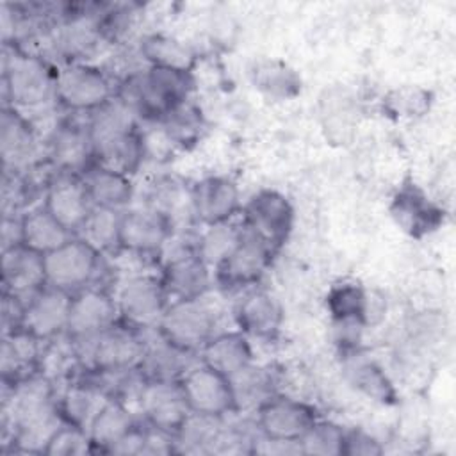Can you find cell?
I'll list each match as a JSON object with an SVG mask.
<instances>
[{"mask_svg":"<svg viewBox=\"0 0 456 456\" xmlns=\"http://www.w3.org/2000/svg\"><path fill=\"white\" fill-rule=\"evenodd\" d=\"M326 308L335 322L344 326H360L367 321L369 297L358 283L344 281L330 289L326 296Z\"/></svg>","mask_w":456,"mask_h":456,"instance_id":"cell-37","label":"cell"},{"mask_svg":"<svg viewBox=\"0 0 456 456\" xmlns=\"http://www.w3.org/2000/svg\"><path fill=\"white\" fill-rule=\"evenodd\" d=\"M121 212L114 208L93 207L87 214L84 224L77 232V237L84 239L103 256L121 249L119 228H121Z\"/></svg>","mask_w":456,"mask_h":456,"instance_id":"cell-36","label":"cell"},{"mask_svg":"<svg viewBox=\"0 0 456 456\" xmlns=\"http://www.w3.org/2000/svg\"><path fill=\"white\" fill-rule=\"evenodd\" d=\"M37 126L23 112L4 107L0 118V155L4 173H28L41 153Z\"/></svg>","mask_w":456,"mask_h":456,"instance_id":"cell-13","label":"cell"},{"mask_svg":"<svg viewBox=\"0 0 456 456\" xmlns=\"http://www.w3.org/2000/svg\"><path fill=\"white\" fill-rule=\"evenodd\" d=\"M94 164L134 175L146 157L137 114L118 96L87 114L86 119Z\"/></svg>","mask_w":456,"mask_h":456,"instance_id":"cell-2","label":"cell"},{"mask_svg":"<svg viewBox=\"0 0 456 456\" xmlns=\"http://www.w3.org/2000/svg\"><path fill=\"white\" fill-rule=\"evenodd\" d=\"M317 419L314 406L281 394H274L255 411L258 431L264 436L285 442H299Z\"/></svg>","mask_w":456,"mask_h":456,"instance_id":"cell-16","label":"cell"},{"mask_svg":"<svg viewBox=\"0 0 456 456\" xmlns=\"http://www.w3.org/2000/svg\"><path fill=\"white\" fill-rule=\"evenodd\" d=\"M80 369L96 372H125L139 369L146 337L144 331L128 326L123 321L114 322L102 333L71 342Z\"/></svg>","mask_w":456,"mask_h":456,"instance_id":"cell-5","label":"cell"},{"mask_svg":"<svg viewBox=\"0 0 456 456\" xmlns=\"http://www.w3.org/2000/svg\"><path fill=\"white\" fill-rule=\"evenodd\" d=\"M189 410L194 413L226 417L235 413L230 378L198 362L180 379Z\"/></svg>","mask_w":456,"mask_h":456,"instance_id":"cell-15","label":"cell"},{"mask_svg":"<svg viewBox=\"0 0 456 456\" xmlns=\"http://www.w3.org/2000/svg\"><path fill=\"white\" fill-rule=\"evenodd\" d=\"M344 372L349 383L372 401L390 404L395 401V390L385 370L370 358L353 353L344 360Z\"/></svg>","mask_w":456,"mask_h":456,"instance_id":"cell-34","label":"cell"},{"mask_svg":"<svg viewBox=\"0 0 456 456\" xmlns=\"http://www.w3.org/2000/svg\"><path fill=\"white\" fill-rule=\"evenodd\" d=\"M419 91H411V89H403V91H395L394 94H392V98H390V105L394 107V110L395 112H404L403 116H413V114H417L419 110H422L424 109V100L426 98H420V100H413L411 102V98H415V94H417Z\"/></svg>","mask_w":456,"mask_h":456,"instance_id":"cell-45","label":"cell"},{"mask_svg":"<svg viewBox=\"0 0 456 456\" xmlns=\"http://www.w3.org/2000/svg\"><path fill=\"white\" fill-rule=\"evenodd\" d=\"M235 413H255L276 392V376L271 367L255 362L230 376Z\"/></svg>","mask_w":456,"mask_h":456,"instance_id":"cell-31","label":"cell"},{"mask_svg":"<svg viewBox=\"0 0 456 456\" xmlns=\"http://www.w3.org/2000/svg\"><path fill=\"white\" fill-rule=\"evenodd\" d=\"M23 244V232H21V214L16 216H4L2 219V251L21 246Z\"/></svg>","mask_w":456,"mask_h":456,"instance_id":"cell-46","label":"cell"},{"mask_svg":"<svg viewBox=\"0 0 456 456\" xmlns=\"http://www.w3.org/2000/svg\"><path fill=\"white\" fill-rule=\"evenodd\" d=\"M137 408L146 424L167 433H175L191 413L180 381L146 379L137 397Z\"/></svg>","mask_w":456,"mask_h":456,"instance_id":"cell-20","label":"cell"},{"mask_svg":"<svg viewBox=\"0 0 456 456\" xmlns=\"http://www.w3.org/2000/svg\"><path fill=\"white\" fill-rule=\"evenodd\" d=\"M173 223L150 207H134L121 212L119 242L121 249L135 255H160L171 235Z\"/></svg>","mask_w":456,"mask_h":456,"instance_id":"cell-17","label":"cell"},{"mask_svg":"<svg viewBox=\"0 0 456 456\" xmlns=\"http://www.w3.org/2000/svg\"><path fill=\"white\" fill-rule=\"evenodd\" d=\"M46 159L53 171L82 175L94 164L87 125L69 119L57 123L46 139Z\"/></svg>","mask_w":456,"mask_h":456,"instance_id":"cell-21","label":"cell"},{"mask_svg":"<svg viewBox=\"0 0 456 456\" xmlns=\"http://www.w3.org/2000/svg\"><path fill=\"white\" fill-rule=\"evenodd\" d=\"M71 294L45 285L25 301L21 328L43 342L66 335Z\"/></svg>","mask_w":456,"mask_h":456,"instance_id":"cell-18","label":"cell"},{"mask_svg":"<svg viewBox=\"0 0 456 456\" xmlns=\"http://www.w3.org/2000/svg\"><path fill=\"white\" fill-rule=\"evenodd\" d=\"M109 399L110 395L100 385H96L86 370L69 379L64 388L57 392V404L62 420L82 428L87 433L94 417Z\"/></svg>","mask_w":456,"mask_h":456,"instance_id":"cell-25","label":"cell"},{"mask_svg":"<svg viewBox=\"0 0 456 456\" xmlns=\"http://www.w3.org/2000/svg\"><path fill=\"white\" fill-rule=\"evenodd\" d=\"M253 84L260 91L276 98H289L299 89V78L287 64L280 61H262L253 71Z\"/></svg>","mask_w":456,"mask_h":456,"instance_id":"cell-40","label":"cell"},{"mask_svg":"<svg viewBox=\"0 0 456 456\" xmlns=\"http://www.w3.org/2000/svg\"><path fill=\"white\" fill-rule=\"evenodd\" d=\"M240 237L242 223L237 224L230 219L224 223L207 224L205 230L196 237V251L205 260V264L214 271L235 249Z\"/></svg>","mask_w":456,"mask_h":456,"instance_id":"cell-38","label":"cell"},{"mask_svg":"<svg viewBox=\"0 0 456 456\" xmlns=\"http://www.w3.org/2000/svg\"><path fill=\"white\" fill-rule=\"evenodd\" d=\"M55 77L57 68L46 57L21 50L14 45L4 46V107H12L25 116L41 112L55 102Z\"/></svg>","mask_w":456,"mask_h":456,"instance_id":"cell-4","label":"cell"},{"mask_svg":"<svg viewBox=\"0 0 456 456\" xmlns=\"http://www.w3.org/2000/svg\"><path fill=\"white\" fill-rule=\"evenodd\" d=\"M139 422L132 408L121 399L110 397L89 426V436L93 440L94 451L109 452Z\"/></svg>","mask_w":456,"mask_h":456,"instance_id":"cell-32","label":"cell"},{"mask_svg":"<svg viewBox=\"0 0 456 456\" xmlns=\"http://www.w3.org/2000/svg\"><path fill=\"white\" fill-rule=\"evenodd\" d=\"M109 71L91 62H68L57 68L55 102L69 112L91 114L116 96Z\"/></svg>","mask_w":456,"mask_h":456,"instance_id":"cell-7","label":"cell"},{"mask_svg":"<svg viewBox=\"0 0 456 456\" xmlns=\"http://www.w3.org/2000/svg\"><path fill=\"white\" fill-rule=\"evenodd\" d=\"M194 89L192 71L146 66L123 77L116 96L123 100L139 119L159 121L175 107L191 100Z\"/></svg>","mask_w":456,"mask_h":456,"instance_id":"cell-3","label":"cell"},{"mask_svg":"<svg viewBox=\"0 0 456 456\" xmlns=\"http://www.w3.org/2000/svg\"><path fill=\"white\" fill-rule=\"evenodd\" d=\"M80 176L93 207L125 210L134 198L132 180L125 173L93 164Z\"/></svg>","mask_w":456,"mask_h":456,"instance_id":"cell-30","label":"cell"},{"mask_svg":"<svg viewBox=\"0 0 456 456\" xmlns=\"http://www.w3.org/2000/svg\"><path fill=\"white\" fill-rule=\"evenodd\" d=\"M119 321L141 331L155 330L169 305L160 276L135 274L126 278L114 294Z\"/></svg>","mask_w":456,"mask_h":456,"instance_id":"cell-10","label":"cell"},{"mask_svg":"<svg viewBox=\"0 0 456 456\" xmlns=\"http://www.w3.org/2000/svg\"><path fill=\"white\" fill-rule=\"evenodd\" d=\"M219 314L205 296L169 301L157 330L178 347L198 354L216 335Z\"/></svg>","mask_w":456,"mask_h":456,"instance_id":"cell-8","label":"cell"},{"mask_svg":"<svg viewBox=\"0 0 456 456\" xmlns=\"http://www.w3.org/2000/svg\"><path fill=\"white\" fill-rule=\"evenodd\" d=\"M191 208L203 226L230 221L242 208L239 187L228 176H207L192 185Z\"/></svg>","mask_w":456,"mask_h":456,"instance_id":"cell-22","label":"cell"},{"mask_svg":"<svg viewBox=\"0 0 456 456\" xmlns=\"http://www.w3.org/2000/svg\"><path fill=\"white\" fill-rule=\"evenodd\" d=\"M146 347L139 365L141 374L150 381H180L200 358L169 342L157 328L144 331Z\"/></svg>","mask_w":456,"mask_h":456,"instance_id":"cell-23","label":"cell"},{"mask_svg":"<svg viewBox=\"0 0 456 456\" xmlns=\"http://www.w3.org/2000/svg\"><path fill=\"white\" fill-rule=\"evenodd\" d=\"M87 452H94L89 433L68 422L61 424V428L52 435L45 449V454L50 456H82Z\"/></svg>","mask_w":456,"mask_h":456,"instance_id":"cell-43","label":"cell"},{"mask_svg":"<svg viewBox=\"0 0 456 456\" xmlns=\"http://www.w3.org/2000/svg\"><path fill=\"white\" fill-rule=\"evenodd\" d=\"M43 262L46 285L50 287L75 294L86 287L100 285L103 255L77 235L57 249L43 255Z\"/></svg>","mask_w":456,"mask_h":456,"instance_id":"cell-9","label":"cell"},{"mask_svg":"<svg viewBox=\"0 0 456 456\" xmlns=\"http://www.w3.org/2000/svg\"><path fill=\"white\" fill-rule=\"evenodd\" d=\"M198 358L201 363L230 378L253 363V349L249 337L240 330L219 331L201 347Z\"/></svg>","mask_w":456,"mask_h":456,"instance_id":"cell-29","label":"cell"},{"mask_svg":"<svg viewBox=\"0 0 456 456\" xmlns=\"http://www.w3.org/2000/svg\"><path fill=\"white\" fill-rule=\"evenodd\" d=\"M185 201L191 203V191L185 192L182 183L167 176V178H159L150 185L144 207H150L160 212L175 226V221L180 216V210L183 208Z\"/></svg>","mask_w":456,"mask_h":456,"instance_id":"cell-42","label":"cell"},{"mask_svg":"<svg viewBox=\"0 0 456 456\" xmlns=\"http://www.w3.org/2000/svg\"><path fill=\"white\" fill-rule=\"evenodd\" d=\"M43 207L62 226H66L73 235H77L87 214L91 212L93 203L87 196L80 175L53 171V175L48 178L45 185Z\"/></svg>","mask_w":456,"mask_h":456,"instance_id":"cell-19","label":"cell"},{"mask_svg":"<svg viewBox=\"0 0 456 456\" xmlns=\"http://www.w3.org/2000/svg\"><path fill=\"white\" fill-rule=\"evenodd\" d=\"M62 422L50 376L36 370L16 383H4L2 438L12 442L16 451L45 454Z\"/></svg>","mask_w":456,"mask_h":456,"instance_id":"cell-1","label":"cell"},{"mask_svg":"<svg viewBox=\"0 0 456 456\" xmlns=\"http://www.w3.org/2000/svg\"><path fill=\"white\" fill-rule=\"evenodd\" d=\"M139 53L146 61V66L173 68L182 71H192L196 61V55L189 45L166 34L146 36L141 41Z\"/></svg>","mask_w":456,"mask_h":456,"instance_id":"cell-35","label":"cell"},{"mask_svg":"<svg viewBox=\"0 0 456 456\" xmlns=\"http://www.w3.org/2000/svg\"><path fill=\"white\" fill-rule=\"evenodd\" d=\"M390 210L395 223L410 235L428 233L442 219L440 208L415 183H406L395 192Z\"/></svg>","mask_w":456,"mask_h":456,"instance_id":"cell-28","label":"cell"},{"mask_svg":"<svg viewBox=\"0 0 456 456\" xmlns=\"http://www.w3.org/2000/svg\"><path fill=\"white\" fill-rule=\"evenodd\" d=\"M235 321L239 330L248 337L273 338L283 322V310L278 299L264 290L248 287L235 306Z\"/></svg>","mask_w":456,"mask_h":456,"instance_id":"cell-26","label":"cell"},{"mask_svg":"<svg viewBox=\"0 0 456 456\" xmlns=\"http://www.w3.org/2000/svg\"><path fill=\"white\" fill-rule=\"evenodd\" d=\"M276 249L242 224V237L228 258L214 269V280L226 289H246L260 281Z\"/></svg>","mask_w":456,"mask_h":456,"instance_id":"cell-12","label":"cell"},{"mask_svg":"<svg viewBox=\"0 0 456 456\" xmlns=\"http://www.w3.org/2000/svg\"><path fill=\"white\" fill-rule=\"evenodd\" d=\"M155 125H159L167 142H173L175 146H185L196 142L200 137L203 130V116L200 109L191 100H187L155 121Z\"/></svg>","mask_w":456,"mask_h":456,"instance_id":"cell-39","label":"cell"},{"mask_svg":"<svg viewBox=\"0 0 456 456\" xmlns=\"http://www.w3.org/2000/svg\"><path fill=\"white\" fill-rule=\"evenodd\" d=\"M21 232L23 246L39 255L57 249L73 237V233L62 226L43 205L28 208L21 214Z\"/></svg>","mask_w":456,"mask_h":456,"instance_id":"cell-33","label":"cell"},{"mask_svg":"<svg viewBox=\"0 0 456 456\" xmlns=\"http://www.w3.org/2000/svg\"><path fill=\"white\" fill-rule=\"evenodd\" d=\"M43 340L23 328L2 335L0 370L4 383H16L21 378L39 370L43 356Z\"/></svg>","mask_w":456,"mask_h":456,"instance_id":"cell-27","label":"cell"},{"mask_svg":"<svg viewBox=\"0 0 456 456\" xmlns=\"http://www.w3.org/2000/svg\"><path fill=\"white\" fill-rule=\"evenodd\" d=\"M346 429L337 422L317 419L299 438L301 454L342 456Z\"/></svg>","mask_w":456,"mask_h":456,"instance_id":"cell-41","label":"cell"},{"mask_svg":"<svg viewBox=\"0 0 456 456\" xmlns=\"http://www.w3.org/2000/svg\"><path fill=\"white\" fill-rule=\"evenodd\" d=\"M383 452L381 442L370 433L353 428L346 429L342 456H378Z\"/></svg>","mask_w":456,"mask_h":456,"instance_id":"cell-44","label":"cell"},{"mask_svg":"<svg viewBox=\"0 0 456 456\" xmlns=\"http://www.w3.org/2000/svg\"><path fill=\"white\" fill-rule=\"evenodd\" d=\"M162 258L160 280L169 301L205 296L212 285V269L196 251V237L183 239L175 233L159 255Z\"/></svg>","mask_w":456,"mask_h":456,"instance_id":"cell-6","label":"cell"},{"mask_svg":"<svg viewBox=\"0 0 456 456\" xmlns=\"http://www.w3.org/2000/svg\"><path fill=\"white\" fill-rule=\"evenodd\" d=\"M119 321L114 294L105 287L93 285L71 294L66 337L71 342L87 340Z\"/></svg>","mask_w":456,"mask_h":456,"instance_id":"cell-14","label":"cell"},{"mask_svg":"<svg viewBox=\"0 0 456 456\" xmlns=\"http://www.w3.org/2000/svg\"><path fill=\"white\" fill-rule=\"evenodd\" d=\"M2 285L4 294L14 296L23 303L46 285L43 255L27 246H14L2 251Z\"/></svg>","mask_w":456,"mask_h":456,"instance_id":"cell-24","label":"cell"},{"mask_svg":"<svg viewBox=\"0 0 456 456\" xmlns=\"http://www.w3.org/2000/svg\"><path fill=\"white\" fill-rule=\"evenodd\" d=\"M242 224L278 251L294 226L292 203L278 191H258L242 207Z\"/></svg>","mask_w":456,"mask_h":456,"instance_id":"cell-11","label":"cell"}]
</instances>
